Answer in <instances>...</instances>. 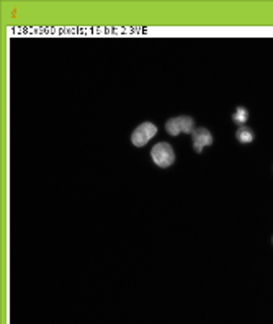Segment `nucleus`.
Listing matches in <instances>:
<instances>
[{
	"label": "nucleus",
	"instance_id": "20e7f679",
	"mask_svg": "<svg viewBox=\"0 0 273 324\" xmlns=\"http://www.w3.org/2000/svg\"><path fill=\"white\" fill-rule=\"evenodd\" d=\"M191 141H193V149L200 154L204 146L213 144V136L206 128H195L191 133Z\"/></svg>",
	"mask_w": 273,
	"mask_h": 324
},
{
	"label": "nucleus",
	"instance_id": "f257e3e1",
	"mask_svg": "<svg viewBox=\"0 0 273 324\" xmlns=\"http://www.w3.org/2000/svg\"><path fill=\"white\" fill-rule=\"evenodd\" d=\"M165 129H167V133L172 136H177L180 133H193L195 121H193V118L187 116V115L175 116V118H170V120L165 123Z\"/></svg>",
	"mask_w": 273,
	"mask_h": 324
},
{
	"label": "nucleus",
	"instance_id": "7ed1b4c3",
	"mask_svg": "<svg viewBox=\"0 0 273 324\" xmlns=\"http://www.w3.org/2000/svg\"><path fill=\"white\" fill-rule=\"evenodd\" d=\"M157 133V128H156V124H152V123H142L139 124L138 128L134 129V133L131 136V141H133V144L134 146H144L147 144V141L154 138Z\"/></svg>",
	"mask_w": 273,
	"mask_h": 324
},
{
	"label": "nucleus",
	"instance_id": "39448f33",
	"mask_svg": "<svg viewBox=\"0 0 273 324\" xmlns=\"http://www.w3.org/2000/svg\"><path fill=\"white\" fill-rule=\"evenodd\" d=\"M237 139L242 142V144H247V142L253 141V133H252V129L247 128V126H240V128L237 129Z\"/></svg>",
	"mask_w": 273,
	"mask_h": 324
},
{
	"label": "nucleus",
	"instance_id": "f03ea898",
	"mask_svg": "<svg viewBox=\"0 0 273 324\" xmlns=\"http://www.w3.org/2000/svg\"><path fill=\"white\" fill-rule=\"evenodd\" d=\"M151 155H152V160L159 167H169L175 160V154H173V149L169 142H159V144H156L152 147Z\"/></svg>",
	"mask_w": 273,
	"mask_h": 324
},
{
	"label": "nucleus",
	"instance_id": "423d86ee",
	"mask_svg": "<svg viewBox=\"0 0 273 324\" xmlns=\"http://www.w3.org/2000/svg\"><path fill=\"white\" fill-rule=\"evenodd\" d=\"M232 118H234L235 123L242 124V123H245L247 120H249V111H247L244 107H239L237 110H235V113L232 115Z\"/></svg>",
	"mask_w": 273,
	"mask_h": 324
}]
</instances>
